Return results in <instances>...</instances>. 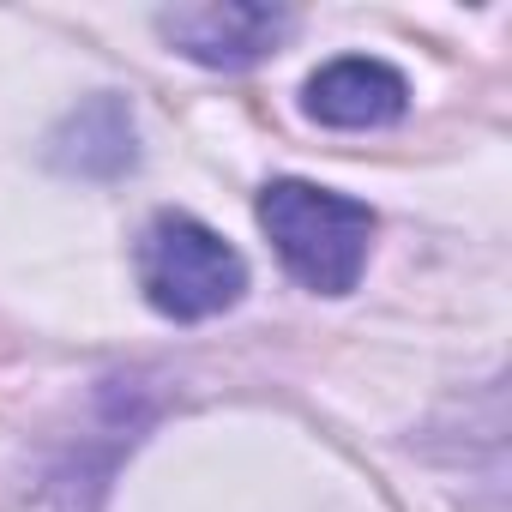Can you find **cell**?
I'll return each mask as SVG.
<instances>
[{"instance_id": "cell-1", "label": "cell", "mask_w": 512, "mask_h": 512, "mask_svg": "<svg viewBox=\"0 0 512 512\" xmlns=\"http://www.w3.org/2000/svg\"><path fill=\"white\" fill-rule=\"evenodd\" d=\"M260 229L272 235L284 272L314 296H350L368 272L374 211L338 187H314L296 175L272 181L260 193Z\"/></svg>"}, {"instance_id": "cell-2", "label": "cell", "mask_w": 512, "mask_h": 512, "mask_svg": "<svg viewBox=\"0 0 512 512\" xmlns=\"http://www.w3.org/2000/svg\"><path fill=\"white\" fill-rule=\"evenodd\" d=\"M133 272H139L145 302L181 326L229 314L247 290V260L211 223H199L187 211H163L145 223V235L133 247Z\"/></svg>"}, {"instance_id": "cell-3", "label": "cell", "mask_w": 512, "mask_h": 512, "mask_svg": "<svg viewBox=\"0 0 512 512\" xmlns=\"http://www.w3.org/2000/svg\"><path fill=\"white\" fill-rule=\"evenodd\" d=\"M290 31H296V19L284 7H260V0H205V7L157 13V37L217 73H241L253 61H266Z\"/></svg>"}, {"instance_id": "cell-4", "label": "cell", "mask_w": 512, "mask_h": 512, "mask_svg": "<svg viewBox=\"0 0 512 512\" xmlns=\"http://www.w3.org/2000/svg\"><path fill=\"white\" fill-rule=\"evenodd\" d=\"M302 109L332 127V133H368V127H392L404 109H410V79L392 67V61H374V55H338L326 61L308 91H302Z\"/></svg>"}, {"instance_id": "cell-5", "label": "cell", "mask_w": 512, "mask_h": 512, "mask_svg": "<svg viewBox=\"0 0 512 512\" xmlns=\"http://www.w3.org/2000/svg\"><path fill=\"white\" fill-rule=\"evenodd\" d=\"M49 163L61 175H85V181H115L139 163V133H133V109L115 91L85 97L55 133H49Z\"/></svg>"}]
</instances>
